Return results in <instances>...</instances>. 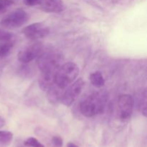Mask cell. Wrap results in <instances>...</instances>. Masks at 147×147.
I'll return each mask as SVG.
<instances>
[{
  "instance_id": "cb8c5ba5",
  "label": "cell",
  "mask_w": 147,
  "mask_h": 147,
  "mask_svg": "<svg viewBox=\"0 0 147 147\" xmlns=\"http://www.w3.org/2000/svg\"><path fill=\"white\" fill-rule=\"evenodd\" d=\"M18 147H23V146H18Z\"/></svg>"
},
{
  "instance_id": "52a82bcc",
  "label": "cell",
  "mask_w": 147,
  "mask_h": 147,
  "mask_svg": "<svg viewBox=\"0 0 147 147\" xmlns=\"http://www.w3.org/2000/svg\"><path fill=\"white\" fill-rule=\"evenodd\" d=\"M22 33L27 38L35 40L47 37L50 34V29L44 23L35 22L24 27Z\"/></svg>"
},
{
  "instance_id": "30bf717a",
  "label": "cell",
  "mask_w": 147,
  "mask_h": 147,
  "mask_svg": "<svg viewBox=\"0 0 147 147\" xmlns=\"http://www.w3.org/2000/svg\"><path fill=\"white\" fill-rule=\"evenodd\" d=\"M63 90H64V89L57 86L54 83V84L47 90V99H48L49 102L53 103V104H55V103L60 102L62 95H63V91H64Z\"/></svg>"
},
{
  "instance_id": "4fadbf2b",
  "label": "cell",
  "mask_w": 147,
  "mask_h": 147,
  "mask_svg": "<svg viewBox=\"0 0 147 147\" xmlns=\"http://www.w3.org/2000/svg\"><path fill=\"white\" fill-rule=\"evenodd\" d=\"M90 80L91 84L97 88H100L105 85V79L100 72L96 71L91 73L90 76Z\"/></svg>"
},
{
  "instance_id": "6da1fadb",
  "label": "cell",
  "mask_w": 147,
  "mask_h": 147,
  "mask_svg": "<svg viewBox=\"0 0 147 147\" xmlns=\"http://www.w3.org/2000/svg\"><path fill=\"white\" fill-rule=\"evenodd\" d=\"M108 100L107 93L99 91L93 93L80 103V113L87 118L94 117L103 113Z\"/></svg>"
},
{
  "instance_id": "7402d4cb",
  "label": "cell",
  "mask_w": 147,
  "mask_h": 147,
  "mask_svg": "<svg viewBox=\"0 0 147 147\" xmlns=\"http://www.w3.org/2000/svg\"><path fill=\"white\" fill-rule=\"evenodd\" d=\"M67 147H79V146H78L77 145L73 143V142H69V143L67 144Z\"/></svg>"
},
{
  "instance_id": "277c9868",
  "label": "cell",
  "mask_w": 147,
  "mask_h": 147,
  "mask_svg": "<svg viewBox=\"0 0 147 147\" xmlns=\"http://www.w3.org/2000/svg\"><path fill=\"white\" fill-rule=\"evenodd\" d=\"M134 107V99L129 94H122L118 98L116 106V116L121 122H127L131 117Z\"/></svg>"
},
{
  "instance_id": "ac0fdd59",
  "label": "cell",
  "mask_w": 147,
  "mask_h": 147,
  "mask_svg": "<svg viewBox=\"0 0 147 147\" xmlns=\"http://www.w3.org/2000/svg\"><path fill=\"white\" fill-rule=\"evenodd\" d=\"M13 39L12 33L7 31V30L0 29V41H7L11 40Z\"/></svg>"
},
{
  "instance_id": "8fae6325",
  "label": "cell",
  "mask_w": 147,
  "mask_h": 147,
  "mask_svg": "<svg viewBox=\"0 0 147 147\" xmlns=\"http://www.w3.org/2000/svg\"><path fill=\"white\" fill-rule=\"evenodd\" d=\"M55 74L49 73H41L39 79V86L42 90L47 91L53 84H54Z\"/></svg>"
},
{
  "instance_id": "9a60e30c",
  "label": "cell",
  "mask_w": 147,
  "mask_h": 147,
  "mask_svg": "<svg viewBox=\"0 0 147 147\" xmlns=\"http://www.w3.org/2000/svg\"><path fill=\"white\" fill-rule=\"evenodd\" d=\"M24 145L27 147H45L36 138L30 137L24 142Z\"/></svg>"
},
{
  "instance_id": "d6986e66",
  "label": "cell",
  "mask_w": 147,
  "mask_h": 147,
  "mask_svg": "<svg viewBox=\"0 0 147 147\" xmlns=\"http://www.w3.org/2000/svg\"><path fill=\"white\" fill-rule=\"evenodd\" d=\"M52 144L54 147H63V141L60 136H55L52 138Z\"/></svg>"
},
{
  "instance_id": "3957f363",
  "label": "cell",
  "mask_w": 147,
  "mask_h": 147,
  "mask_svg": "<svg viewBox=\"0 0 147 147\" xmlns=\"http://www.w3.org/2000/svg\"><path fill=\"white\" fill-rule=\"evenodd\" d=\"M63 56L55 51L43 52L37 57V66L41 73L55 74L56 70L62 65Z\"/></svg>"
},
{
  "instance_id": "ffe728a7",
  "label": "cell",
  "mask_w": 147,
  "mask_h": 147,
  "mask_svg": "<svg viewBox=\"0 0 147 147\" xmlns=\"http://www.w3.org/2000/svg\"><path fill=\"white\" fill-rule=\"evenodd\" d=\"M23 1L26 5L30 6V7L39 5L42 2V0H23Z\"/></svg>"
},
{
  "instance_id": "9c48e42d",
  "label": "cell",
  "mask_w": 147,
  "mask_h": 147,
  "mask_svg": "<svg viewBox=\"0 0 147 147\" xmlns=\"http://www.w3.org/2000/svg\"><path fill=\"white\" fill-rule=\"evenodd\" d=\"M41 9L47 13H60L65 9L63 0H42Z\"/></svg>"
},
{
  "instance_id": "44dd1931",
  "label": "cell",
  "mask_w": 147,
  "mask_h": 147,
  "mask_svg": "<svg viewBox=\"0 0 147 147\" xmlns=\"http://www.w3.org/2000/svg\"><path fill=\"white\" fill-rule=\"evenodd\" d=\"M5 124H6L5 119L0 116V129H1V128H2Z\"/></svg>"
},
{
  "instance_id": "2e32d148",
  "label": "cell",
  "mask_w": 147,
  "mask_h": 147,
  "mask_svg": "<svg viewBox=\"0 0 147 147\" xmlns=\"http://www.w3.org/2000/svg\"><path fill=\"white\" fill-rule=\"evenodd\" d=\"M140 111L144 116H146V90H144L142 93V98L140 99Z\"/></svg>"
},
{
  "instance_id": "603a6c76",
  "label": "cell",
  "mask_w": 147,
  "mask_h": 147,
  "mask_svg": "<svg viewBox=\"0 0 147 147\" xmlns=\"http://www.w3.org/2000/svg\"><path fill=\"white\" fill-rule=\"evenodd\" d=\"M11 1H14V2H15V1H17V0H11Z\"/></svg>"
},
{
  "instance_id": "8992f818",
  "label": "cell",
  "mask_w": 147,
  "mask_h": 147,
  "mask_svg": "<svg viewBox=\"0 0 147 147\" xmlns=\"http://www.w3.org/2000/svg\"><path fill=\"white\" fill-rule=\"evenodd\" d=\"M84 86L85 82L83 79H76L73 83L67 86L65 90L63 91L60 102L65 106H71L77 98L80 96Z\"/></svg>"
},
{
  "instance_id": "7a4b0ae2",
  "label": "cell",
  "mask_w": 147,
  "mask_h": 147,
  "mask_svg": "<svg viewBox=\"0 0 147 147\" xmlns=\"http://www.w3.org/2000/svg\"><path fill=\"white\" fill-rule=\"evenodd\" d=\"M79 72V67L73 62L62 64L55 73V84L63 89L66 88L76 80Z\"/></svg>"
},
{
  "instance_id": "5bb4252c",
  "label": "cell",
  "mask_w": 147,
  "mask_h": 147,
  "mask_svg": "<svg viewBox=\"0 0 147 147\" xmlns=\"http://www.w3.org/2000/svg\"><path fill=\"white\" fill-rule=\"evenodd\" d=\"M13 140V134L9 131H0V147H8Z\"/></svg>"
},
{
  "instance_id": "e0dca14e",
  "label": "cell",
  "mask_w": 147,
  "mask_h": 147,
  "mask_svg": "<svg viewBox=\"0 0 147 147\" xmlns=\"http://www.w3.org/2000/svg\"><path fill=\"white\" fill-rule=\"evenodd\" d=\"M14 3V1L11 0H0V14L7 11V9L11 7Z\"/></svg>"
},
{
  "instance_id": "5b68a950",
  "label": "cell",
  "mask_w": 147,
  "mask_h": 147,
  "mask_svg": "<svg viewBox=\"0 0 147 147\" xmlns=\"http://www.w3.org/2000/svg\"><path fill=\"white\" fill-rule=\"evenodd\" d=\"M30 16L24 10L17 9L4 16L1 20V25L7 29H17L22 27L28 22Z\"/></svg>"
},
{
  "instance_id": "ba28073f",
  "label": "cell",
  "mask_w": 147,
  "mask_h": 147,
  "mask_svg": "<svg viewBox=\"0 0 147 147\" xmlns=\"http://www.w3.org/2000/svg\"><path fill=\"white\" fill-rule=\"evenodd\" d=\"M43 51L42 45L40 42L30 45L28 47L19 52L18 60L21 63L27 64L30 63L34 59L37 58Z\"/></svg>"
},
{
  "instance_id": "7c38bea8",
  "label": "cell",
  "mask_w": 147,
  "mask_h": 147,
  "mask_svg": "<svg viewBox=\"0 0 147 147\" xmlns=\"http://www.w3.org/2000/svg\"><path fill=\"white\" fill-rule=\"evenodd\" d=\"M14 46L12 40L7 41H0V59L3 60L11 53Z\"/></svg>"
},
{
  "instance_id": "d4e9b609",
  "label": "cell",
  "mask_w": 147,
  "mask_h": 147,
  "mask_svg": "<svg viewBox=\"0 0 147 147\" xmlns=\"http://www.w3.org/2000/svg\"><path fill=\"white\" fill-rule=\"evenodd\" d=\"M1 59H0V62H1Z\"/></svg>"
}]
</instances>
